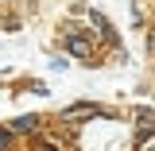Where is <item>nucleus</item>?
Masks as SVG:
<instances>
[{"label": "nucleus", "instance_id": "f257e3e1", "mask_svg": "<svg viewBox=\"0 0 155 151\" xmlns=\"http://www.w3.org/2000/svg\"><path fill=\"white\" fill-rule=\"evenodd\" d=\"M54 47H58V54H66L70 62H78V66H89V70H101V66H105V47H101L97 35L85 27V19H78V16L58 23Z\"/></svg>", "mask_w": 155, "mask_h": 151}, {"label": "nucleus", "instance_id": "f03ea898", "mask_svg": "<svg viewBox=\"0 0 155 151\" xmlns=\"http://www.w3.org/2000/svg\"><path fill=\"white\" fill-rule=\"evenodd\" d=\"M70 16H78V19H85V27L97 35V43L105 47V51H113L116 58H124V47H120V31L113 27V19L105 16L101 8H89V4H74L70 8Z\"/></svg>", "mask_w": 155, "mask_h": 151}, {"label": "nucleus", "instance_id": "7ed1b4c3", "mask_svg": "<svg viewBox=\"0 0 155 151\" xmlns=\"http://www.w3.org/2000/svg\"><path fill=\"white\" fill-rule=\"evenodd\" d=\"M116 113H120V109L101 105V101H70V105L58 116H51V120L66 124V128H81V124H89V120H105V116H116Z\"/></svg>", "mask_w": 155, "mask_h": 151}, {"label": "nucleus", "instance_id": "20e7f679", "mask_svg": "<svg viewBox=\"0 0 155 151\" xmlns=\"http://www.w3.org/2000/svg\"><path fill=\"white\" fill-rule=\"evenodd\" d=\"M4 124H8V128L19 136V143H23V140H31L35 132H43V128L51 124V116H43V113H19V116H12V120H4Z\"/></svg>", "mask_w": 155, "mask_h": 151}, {"label": "nucleus", "instance_id": "39448f33", "mask_svg": "<svg viewBox=\"0 0 155 151\" xmlns=\"http://www.w3.org/2000/svg\"><path fill=\"white\" fill-rule=\"evenodd\" d=\"M128 116H132L136 128H155V105H147V101H140V105H136Z\"/></svg>", "mask_w": 155, "mask_h": 151}, {"label": "nucleus", "instance_id": "423d86ee", "mask_svg": "<svg viewBox=\"0 0 155 151\" xmlns=\"http://www.w3.org/2000/svg\"><path fill=\"white\" fill-rule=\"evenodd\" d=\"M23 12H12V4H0V31H19Z\"/></svg>", "mask_w": 155, "mask_h": 151}, {"label": "nucleus", "instance_id": "0eeeda50", "mask_svg": "<svg viewBox=\"0 0 155 151\" xmlns=\"http://www.w3.org/2000/svg\"><path fill=\"white\" fill-rule=\"evenodd\" d=\"M132 23H136V31H143L151 19H147V12H143V4L140 0H132Z\"/></svg>", "mask_w": 155, "mask_h": 151}, {"label": "nucleus", "instance_id": "6e6552de", "mask_svg": "<svg viewBox=\"0 0 155 151\" xmlns=\"http://www.w3.org/2000/svg\"><path fill=\"white\" fill-rule=\"evenodd\" d=\"M23 85H27V93H35V97H51V89H47V81H39V77H27Z\"/></svg>", "mask_w": 155, "mask_h": 151}, {"label": "nucleus", "instance_id": "1a4fd4ad", "mask_svg": "<svg viewBox=\"0 0 155 151\" xmlns=\"http://www.w3.org/2000/svg\"><path fill=\"white\" fill-rule=\"evenodd\" d=\"M16 143H19V136L12 132L8 124H0V147H16Z\"/></svg>", "mask_w": 155, "mask_h": 151}, {"label": "nucleus", "instance_id": "9d476101", "mask_svg": "<svg viewBox=\"0 0 155 151\" xmlns=\"http://www.w3.org/2000/svg\"><path fill=\"white\" fill-rule=\"evenodd\" d=\"M51 70H58V74H62V70H70V58H66V54H58V58H51Z\"/></svg>", "mask_w": 155, "mask_h": 151}]
</instances>
